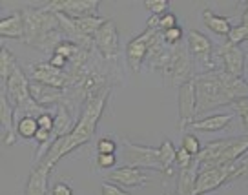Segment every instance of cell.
<instances>
[{
  "label": "cell",
  "instance_id": "1",
  "mask_svg": "<svg viewBox=\"0 0 248 195\" xmlns=\"http://www.w3.org/2000/svg\"><path fill=\"white\" fill-rule=\"evenodd\" d=\"M111 95V86L108 90H104L99 97H95L93 101H90L84 106L80 117L77 119V124L71 130L70 133L62 135L59 139H55L51 142V146L46 150V153L40 157L39 161L35 163L42 164L44 168H47L49 172L53 170L57 163L61 161L64 155L71 153L73 150H77L78 146L86 144L88 141H92V137L95 135V130H97V124L102 117V111H104V106H106V101Z\"/></svg>",
  "mask_w": 248,
  "mask_h": 195
},
{
  "label": "cell",
  "instance_id": "2",
  "mask_svg": "<svg viewBox=\"0 0 248 195\" xmlns=\"http://www.w3.org/2000/svg\"><path fill=\"white\" fill-rule=\"evenodd\" d=\"M197 95V117H202L212 109L235 104L248 99V82L245 78L232 77L225 71H204L194 77Z\"/></svg>",
  "mask_w": 248,
  "mask_h": 195
},
{
  "label": "cell",
  "instance_id": "3",
  "mask_svg": "<svg viewBox=\"0 0 248 195\" xmlns=\"http://www.w3.org/2000/svg\"><path fill=\"white\" fill-rule=\"evenodd\" d=\"M24 18H26V31H24L26 44L37 47L44 53L53 55L57 46L62 40H66L59 20V13L47 9L44 4L39 8H26Z\"/></svg>",
  "mask_w": 248,
  "mask_h": 195
},
{
  "label": "cell",
  "instance_id": "4",
  "mask_svg": "<svg viewBox=\"0 0 248 195\" xmlns=\"http://www.w3.org/2000/svg\"><path fill=\"white\" fill-rule=\"evenodd\" d=\"M152 68L163 71V77L168 84L181 86L186 80L194 78V59L190 53L188 44L168 46L155 60H152Z\"/></svg>",
  "mask_w": 248,
  "mask_h": 195
},
{
  "label": "cell",
  "instance_id": "5",
  "mask_svg": "<svg viewBox=\"0 0 248 195\" xmlns=\"http://www.w3.org/2000/svg\"><path fill=\"white\" fill-rule=\"evenodd\" d=\"M124 144V166H133V168H150V170H159L163 172L161 159H159V148H150L142 144H135L126 137H121Z\"/></svg>",
  "mask_w": 248,
  "mask_h": 195
},
{
  "label": "cell",
  "instance_id": "6",
  "mask_svg": "<svg viewBox=\"0 0 248 195\" xmlns=\"http://www.w3.org/2000/svg\"><path fill=\"white\" fill-rule=\"evenodd\" d=\"M233 172H235V164H232V166H208V168H199V175H197L194 195H204L217 190V188H221L228 180L235 179Z\"/></svg>",
  "mask_w": 248,
  "mask_h": 195
},
{
  "label": "cell",
  "instance_id": "7",
  "mask_svg": "<svg viewBox=\"0 0 248 195\" xmlns=\"http://www.w3.org/2000/svg\"><path fill=\"white\" fill-rule=\"evenodd\" d=\"M44 6L55 13H61L71 20H77V18L99 15L101 2L99 0H55V2H46Z\"/></svg>",
  "mask_w": 248,
  "mask_h": 195
},
{
  "label": "cell",
  "instance_id": "8",
  "mask_svg": "<svg viewBox=\"0 0 248 195\" xmlns=\"http://www.w3.org/2000/svg\"><path fill=\"white\" fill-rule=\"evenodd\" d=\"M197 117V95H195V80L190 78L179 86V130L185 132L186 128L195 122Z\"/></svg>",
  "mask_w": 248,
  "mask_h": 195
},
{
  "label": "cell",
  "instance_id": "9",
  "mask_svg": "<svg viewBox=\"0 0 248 195\" xmlns=\"http://www.w3.org/2000/svg\"><path fill=\"white\" fill-rule=\"evenodd\" d=\"M157 33H159L157 28H146V31L140 33L139 37H135V39L128 42V46H126V60H128V64H130V68L133 71H139L142 62L148 59Z\"/></svg>",
  "mask_w": 248,
  "mask_h": 195
},
{
  "label": "cell",
  "instance_id": "10",
  "mask_svg": "<svg viewBox=\"0 0 248 195\" xmlns=\"http://www.w3.org/2000/svg\"><path fill=\"white\" fill-rule=\"evenodd\" d=\"M93 46L97 47V51L102 55V59H106V60H115L117 59L121 46H119L117 26L111 18H108L99 28V31L93 35Z\"/></svg>",
  "mask_w": 248,
  "mask_h": 195
},
{
  "label": "cell",
  "instance_id": "11",
  "mask_svg": "<svg viewBox=\"0 0 248 195\" xmlns=\"http://www.w3.org/2000/svg\"><path fill=\"white\" fill-rule=\"evenodd\" d=\"M188 47H190V53L194 57L197 62L201 64L202 68H206L208 71H214V60H212V55H214V42L204 35V33L197 31V30H190L188 31Z\"/></svg>",
  "mask_w": 248,
  "mask_h": 195
},
{
  "label": "cell",
  "instance_id": "12",
  "mask_svg": "<svg viewBox=\"0 0 248 195\" xmlns=\"http://www.w3.org/2000/svg\"><path fill=\"white\" fill-rule=\"evenodd\" d=\"M31 71H33V80H37V82L47 84V86L57 88V90H64V91H66V88H71L70 73L55 70L49 62L31 64Z\"/></svg>",
  "mask_w": 248,
  "mask_h": 195
},
{
  "label": "cell",
  "instance_id": "13",
  "mask_svg": "<svg viewBox=\"0 0 248 195\" xmlns=\"http://www.w3.org/2000/svg\"><path fill=\"white\" fill-rule=\"evenodd\" d=\"M219 142H221V153L214 166H232L248 153V133L241 137L219 139Z\"/></svg>",
  "mask_w": 248,
  "mask_h": 195
},
{
  "label": "cell",
  "instance_id": "14",
  "mask_svg": "<svg viewBox=\"0 0 248 195\" xmlns=\"http://www.w3.org/2000/svg\"><path fill=\"white\" fill-rule=\"evenodd\" d=\"M217 55H219V60L223 64L225 73L232 75V77L243 78V73H245V51L239 46L225 42V44L219 46Z\"/></svg>",
  "mask_w": 248,
  "mask_h": 195
},
{
  "label": "cell",
  "instance_id": "15",
  "mask_svg": "<svg viewBox=\"0 0 248 195\" xmlns=\"http://www.w3.org/2000/svg\"><path fill=\"white\" fill-rule=\"evenodd\" d=\"M30 95L31 99L44 109L66 102V91L64 90H57V88H51L47 86V84L37 82V80H31L30 82Z\"/></svg>",
  "mask_w": 248,
  "mask_h": 195
},
{
  "label": "cell",
  "instance_id": "16",
  "mask_svg": "<svg viewBox=\"0 0 248 195\" xmlns=\"http://www.w3.org/2000/svg\"><path fill=\"white\" fill-rule=\"evenodd\" d=\"M108 182H113L121 188H135L146 184L148 175L140 168H133V166H119L113 168L111 172L106 175Z\"/></svg>",
  "mask_w": 248,
  "mask_h": 195
},
{
  "label": "cell",
  "instance_id": "17",
  "mask_svg": "<svg viewBox=\"0 0 248 195\" xmlns=\"http://www.w3.org/2000/svg\"><path fill=\"white\" fill-rule=\"evenodd\" d=\"M15 109L9 104L6 91L0 90V130H2V144L13 146L16 142V128L13 126Z\"/></svg>",
  "mask_w": 248,
  "mask_h": 195
},
{
  "label": "cell",
  "instance_id": "18",
  "mask_svg": "<svg viewBox=\"0 0 248 195\" xmlns=\"http://www.w3.org/2000/svg\"><path fill=\"white\" fill-rule=\"evenodd\" d=\"M49 170L42 164L35 163L30 172L24 195H47V182H49Z\"/></svg>",
  "mask_w": 248,
  "mask_h": 195
},
{
  "label": "cell",
  "instance_id": "19",
  "mask_svg": "<svg viewBox=\"0 0 248 195\" xmlns=\"http://www.w3.org/2000/svg\"><path fill=\"white\" fill-rule=\"evenodd\" d=\"M24 31H26V18H24V11H15L8 16L0 18V35L2 39H22Z\"/></svg>",
  "mask_w": 248,
  "mask_h": 195
},
{
  "label": "cell",
  "instance_id": "20",
  "mask_svg": "<svg viewBox=\"0 0 248 195\" xmlns=\"http://www.w3.org/2000/svg\"><path fill=\"white\" fill-rule=\"evenodd\" d=\"M230 122H232V115H230V113H214V115H208V117L195 119V122L190 126V128H192V130H197V132H202V133L221 132V130H225Z\"/></svg>",
  "mask_w": 248,
  "mask_h": 195
},
{
  "label": "cell",
  "instance_id": "21",
  "mask_svg": "<svg viewBox=\"0 0 248 195\" xmlns=\"http://www.w3.org/2000/svg\"><path fill=\"white\" fill-rule=\"evenodd\" d=\"M75 124H77V120L73 117L71 109L66 106V102L59 104V106H57V113H55V130H53L55 139H59L62 135L70 133L71 130L75 128Z\"/></svg>",
  "mask_w": 248,
  "mask_h": 195
},
{
  "label": "cell",
  "instance_id": "22",
  "mask_svg": "<svg viewBox=\"0 0 248 195\" xmlns=\"http://www.w3.org/2000/svg\"><path fill=\"white\" fill-rule=\"evenodd\" d=\"M197 175H199V163H197V159H195L192 166H188V168H185V170H179L177 192H175V194L177 195H194Z\"/></svg>",
  "mask_w": 248,
  "mask_h": 195
},
{
  "label": "cell",
  "instance_id": "23",
  "mask_svg": "<svg viewBox=\"0 0 248 195\" xmlns=\"http://www.w3.org/2000/svg\"><path fill=\"white\" fill-rule=\"evenodd\" d=\"M202 24H204L208 30H212V31L217 33V35H223V37H228V33L232 30L230 20H228L226 16L214 13L212 9H204V11H202Z\"/></svg>",
  "mask_w": 248,
  "mask_h": 195
},
{
  "label": "cell",
  "instance_id": "24",
  "mask_svg": "<svg viewBox=\"0 0 248 195\" xmlns=\"http://www.w3.org/2000/svg\"><path fill=\"white\" fill-rule=\"evenodd\" d=\"M159 159H161V166H163L164 175H170L173 164L177 161V148L173 146L171 141H163V144L159 146Z\"/></svg>",
  "mask_w": 248,
  "mask_h": 195
},
{
  "label": "cell",
  "instance_id": "25",
  "mask_svg": "<svg viewBox=\"0 0 248 195\" xmlns=\"http://www.w3.org/2000/svg\"><path fill=\"white\" fill-rule=\"evenodd\" d=\"M16 135L22 137V139H35L37 132L40 130L39 120L33 115H24V117H18L16 120Z\"/></svg>",
  "mask_w": 248,
  "mask_h": 195
},
{
  "label": "cell",
  "instance_id": "26",
  "mask_svg": "<svg viewBox=\"0 0 248 195\" xmlns=\"http://www.w3.org/2000/svg\"><path fill=\"white\" fill-rule=\"evenodd\" d=\"M16 64L18 62H16L15 55L11 53L6 46H2V49H0V86H6L9 75H11V71Z\"/></svg>",
  "mask_w": 248,
  "mask_h": 195
},
{
  "label": "cell",
  "instance_id": "27",
  "mask_svg": "<svg viewBox=\"0 0 248 195\" xmlns=\"http://www.w3.org/2000/svg\"><path fill=\"white\" fill-rule=\"evenodd\" d=\"M181 146L188 151V153H192L194 157H197L199 153H201V141L197 139V135H194V133H186V135H183V141H181Z\"/></svg>",
  "mask_w": 248,
  "mask_h": 195
},
{
  "label": "cell",
  "instance_id": "28",
  "mask_svg": "<svg viewBox=\"0 0 248 195\" xmlns=\"http://www.w3.org/2000/svg\"><path fill=\"white\" fill-rule=\"evenodd\" d=\"M247 40H248V31L243 24L232 26V30H230L228 37H226V42H230V44H233V46H239V44L247 42Z\"/></svg>",
  "mask_w": 248,
  "mask_h": 195
},
{
  "label": "cell",
  "instance_id": "29",
  "mask_svg": "<svg viewBox=\"0 0 248 195\" xmlns=\"http://www.w3.org/2000/svg\"><path fill=\"white\" fill-rule=\"evenodd\" d=\"M144 8L148 11H152V15L161 16L170 11V2H166V0H146L144 2Z\"/></svg>",
  "mask_w": 248,
  "mask_h": 195
},
{
  "label": "cell",
  "instance_id": "30",
  "mask_svg": "<svg viewBox=\"0 0 248 195\" xmlns=\"http://www.w3.org/2000/svg\"><path fill=\"white\" fill-rule=\"evenodd\" d=\"M173 28H177V16L173 15L171 11L168 13H164V15L157 16V30L161 33L168 31V30H173Z\"/></svg>",
  "mask_w": 248,
  "mask_h": 195
},
{
  "label": "cell",
  "instance_id": "31",
  "mask_svg": "<svg viewBox=\"0 0 248 195\" xmlns=\"http://www.w3.org/2000/svg\"><path fill=\"white\" fill-rule=\"evenodd\" d=\"M194 161H195V157L192 155V153H188L183 146L177 148V161H175V164L179 166V170H185V168H188V166H192Z\"/></svg>",
  "mask_w": 248,
  "mask_h": 195
},
{
  "label": "cell",
  "instance_id": "32",
  "mask_svg": "<svg viewBox=\"0 0 248 195\" xmlns=\"http://www.w3.org/2000/svg\"><path fill=\"white\" fill-rule=\"evenodd\" d=\"M163 39L166 42V46H175V44H181L183 40V30L181 28H173V30H168V31L163 33Z\"/></svg>",
  "mask_w": 248,
  "mask_h": 195
},
{
  "label": "cell",
  "instance_id": "33",
  "mask_svg": "<svg viewBox=\"0 0 248 195\" xmlns=\"http://www.w3.org/2000/svg\"><path fill=\"white\" fill-rule=\"evenodd\" d=\"M117 163L115 153H97V164L102 170H111Z\"/></svg>",
  "mask_w": 248,
  "mask_h": 195
},
{
  "label": "cell",
  "instance_id": "34",
  "mask_svg": "<svg viewBox=\"0 0 248 195\" xmlns=\"http://www.w3.org/2000/svg\"><path fill=\"white\" fill-rule=\"evenodd\" d=\"M115 141L109 139V137H102V139L97 141V153H115Z\"/></svg>",
  "mask_w": 248,
  "mask_h": 195
},
{
  "label": "cell",
  "instance_id": "35",
  "mask_svg": "<svg viewBox=\"0 0 248 195\" xmlns=\"http://www.w3.org/2000/svg\"><path fill=\"white\" fill-rule=\"evenodd\" d=\"M37 120H39V126L42 128V130H47V132L53 133V130H55V115L51 113V111H44L42 115H39V117H37Z\"/></svg>",
  "mask_w": 248,
  "mask_h": 195
},
{
  "label": "cell",
  "instance_id": "36",
  "mask_svg": "<svg viewBox=\"0 0 248 195\" xmlns=\"http://www.w3.org/2000/svg\"><path fill=\"white\" fill-rule=\"evenodd\" d=\"M101 194L102 195H132L130 192H126L124 188L117 186V184H113V182H102L101 186Z\"/></svg>",
  "mask_w": 248,
  "mask_h": 195
},
{
  "label": "cell",
  "instance_id": "37",
  "mask_svg": "<svg viewBox=\"0 0 248 195\" xmlns=\"http://www.w3.org/2000/svg\"><path fill=\"white\" fill-rule=\"evenodd\" d=\"M235 111L241 115V120H243V126L248 130V99H243V101H237L233 104Z\"/></svg>",
  "mask_w": 248,
  "mask_h": 195
},
{
  "label": "cell",
  "instance_id": "38",
  "mask_svg": "<svg viewBox=\"0 0 248 195\" xmlns=\"http://www.w3.org/2000/svg\"><path fill=\"white\" fill-rule=\"evenodd\" d=\"M233 177L239 179V177H248V153L243 155L235 163V172H233Z\"/></svg>",
  "mask_w": 248,
  "mask_h": 195
},
{
  "label": "cell",
  "instance_id": "39",
  "mask_svg": "<svg viewBox=\"0 0 248 195\" xmlns=\"http://www.w3.org/2000/svg\"><path fill=\"white\" fill-rule=\"evenodd\" d=\"M47 62L51 64V66H53L55 70L64 71V70H66V66H68V62H70V60H68L66 57H62V55L53 53V55H51V57H49V60H47Z\"/></svg>",
  "mask_w": 248,
  "mask_h": 195
},
{
  "label": "cell",
  "instance_id": "40",
  "mask_svg": "<svg viewBox=\"0 0 248 195\" xmlns=\"http://www.w3.org/2000/svg\"><path fill=\"white\" fill-rule=\"evenodd\" d=\"M51 195H73V190H71L70 184L66 182H57L51 188Z\"/></svg>",
  "mask_w": 248,
  "mask_h": 195
},
{
  "label": "cell",
  "instance_id": "41",
  "mask_svg": "<svg viewBox=\"0 0 248 195\" xmlns=\"http://www.w3.org/2000/svg\"><path fill=\"white\" fill-rule=\"evenodd\" d=\"M241 24L247 28V31H248V2L245 4V11H243V22H241Z\"/></svg>",
  "mask_w": 248,
  "mask_h": 195
},
{
  "label": "cell",
  "instance_id": "42",
  "mask_svg": "<svg viewBox=\"0 0 248 195\" xmlns=\"http://www.w3.org/2000/svg\"><path fill=\"white\" fill-rule=\"evenodd\" d=\"M171 195H177V194H171Z\"/></svg>",
  "mask_w": 248,
  "mask_h": 195
},
{
  "label": "cell",
  "instance_id": "43",
  "mask_svg": "<svg viewBox=\"0 0 248 195\" xmlns=\"http://www.w3.org/2000/svg\"><path fill=\"white\" fill-rule=\"evenodd\" d=\"M247 82H248V78H247Z\"/></svg>",
  "mask_w": 248,
  "mask_h": 195
}]
</instances>
